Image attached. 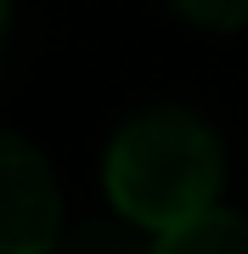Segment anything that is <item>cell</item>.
Segmentation results:
<instances>
[{
	"label": "cell",
	"instance_id": "cell-1",
	"mask_svg": "<svg viewBox=\"0 0 248 254\" xmlns=\"http://www.w3.org/2000/svg\"><path fill=\"white\" fill-rule=\"evenodd\" d=\"M220 181H226V153L192 108H147L124 119L101 164L107 203L152 243L169 226L192 220L198 209H209L220 198Z\"/></svg>",
	"mask_w": 248,
	"mask_h": 254
},
{
	"label": "cell",
	"instance_id": "cell-2",
	"mask_svg": "<svg viewBox=\"0 0 248 254\" xmlns=\"http://www.w3.org/2000/svg\"><path fill=\"white\" fill-rule=\"evenodd\" d=\"M62 232V192L51 164L23 136L0 130V254H46Z\"/></svg>",
	"mask_w": 248,
	"mask_h": 254
},
{
	"label": "cell",
	"instance_id": "cell-3",
	"mask_svg": "<svg viewBox=\"0 0 248 254\" xmlns=\"http://www.w3.org/2000/svg\"><path fill=\"white\" fill-rule=\"evenodd\" d=\"M158 249L164 254H248V220L237 209H198L192 220H181V226H169L158 237Z\"/></svg>",
	"mask_w": 248,
	"mask_h": 254
},
{
	"label": "cell",
	"instance_id": "cell-4",
	"mask_svg": "<svg viewBox=\"0 0 248 254\" xmlns=\"http://www.w3.org/2000/svg\"><path fill=\"white\" fill-rule=\"evenodd\" d=\"M175 11H181L186 23L198 28H248V0H169Z\"/></svg>",
	"mask_w": 248,
	"mask_h": 254
},
{
	"label": "cell",
	"instance_id": "cell-5",
	"mask_svg": "<svg viewBox=\"0 0 248 254\" xmlns=\"http://www.w3.org/2000/svg\"><path fill=\"white\" fill-rule=\"evenodd\" d=\"M6 17H11V0H0V28H6Z\"/></svg>",
	"mask_w": 248,
	"mask_h": 254
}]
</instances>
